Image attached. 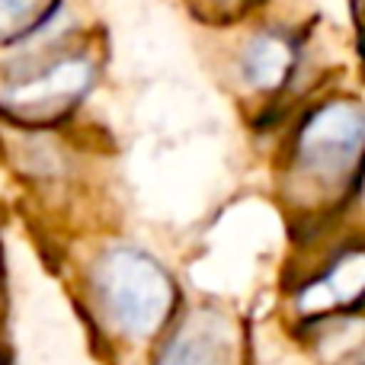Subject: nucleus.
<instances>
[{"label":"nucleus","mask_w":365,"mask_h":365,"mask_svg":"<svg viewBox=\"0 0 365 365\" xmlns=\"http://www.w3.org/2000/svg\"><path fill=\"white\" fill-rule=\"evenodd\" d=\"M365 122L353 103H327L308 119L298 135V160L317 177H336L356 167L362 151Z\"/></svg>","instance_id":"f03ea898"},{"label":"nucleus","mask_w":365,"mask_h":365,"mask_svg":"<svg viewBox=\"0 0 365 365\" xmlns=\"http://www.w3.org/2000/svg\"><path fill=\"white\" fill-rule=\"evenodd\" d=\"M292 61H295V51H292V42L276 32L269 36L253 38V45L244 51V77L253 83V87H279L285 81V74L292 71Z\"/></svg>","instance_id":"39448f33"},{"label":"nucleus","mask_w":365,"mask_h":365,"mask_svg":"<svg viewBox=\"0 0 365 365\" xmlns=\"http://www.w3.org/2000/svg\"><path fill=\"white\" fill-rule=\"evenodd\" d=\"M45 0H0V42L26 36V26L42 13Z\"/></svg>","instance_id":"423d86ee"},{"label":"nucleus","mask_w":365,"mask_h":365,"mask_svg":"<svg viewBox=\"0 0 365 365\" xmlns=\"http://www.w3.org/2000/svg\"><path fill=\"white\" fill-rule=\"evenodd\" d=\"M90 83V64L83 58H64V61L45 68L42 74L23 83H13L4 93V103L26 115H48L74 103Z\"/></svg>","instance_id":"7ed1b4c3"},{"label":"nucleus","mask_w":365,"mask_h":365,"mask_svg":"<svg viewBox=\"0 0 365 365\" xmlns=\"http://www.w3.org/2000/svg\"><path fill=\"white\" fill-rule=\"evenodd\" d=\"M93 285L103 311L125 336H148L173 308L170 276L148 253L119 247L96 263Z\"/></svg>","instance_id":"f257e3e1"},{"label":"nucleus","mask_w":365,"mask_h":365,"mask_svg":"<svg viewBox=\"0 0 365 365\" xmlns=\"http://www.w3.org/2000/svg\"><path fill=\"white\" fill-rule=\"evenodd\" d=\"M158 365H234V334L225 317L192 314L167 340Z\"/></svg>","instance_id":"20e7f679"}]
</instances>
